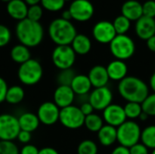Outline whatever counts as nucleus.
<instances>
[{
    "mask_svg": "<svg viewBox=\"0 0 155 154\" xmlns=\"http://www.w3.org/2000/svg\"><path fill=\"white\" fill-rule=\"evenodd\" d=\"M120 95L127 103H141L149 95V87L147 84L135 76H126L118 84Z\"/></svg>",
    "mask_w": 155,
    "mask_h": 154,
    "instance_id": "nucleus-1",
    "label": "nucleus"
},
{
    "mask_svg": "<svg viewBox=\"0 0 155 154\" xmlns=\"http://www.w3.org/2000/svg\"><path fill=\"white\" fill-rule=\"evenodd\" d=\"M15 34L21 44H24L28 48L35 47L43 41L44 28L40 22H35L25 18L17 23Z\"/></svg>",
    "mask_w": 155,
    "mask_h": 154,
    "instance_id": "nucleus-2",
    "label": "nucleus"
},
{
    "mask_svg": "<svg viewBox=\"0 0 155 154\" xmlns=\"http://www.w3.org/2000/svg\"><path fill=\"white\" fill-rule=\"evenodd\" d=\"M48 34L56 45H71L77 32L71 21L60 17L51 22L48 27Z\"/></svg>",
    "mask_w": 155,
    "mask_h": 154,
    "instance_id": "nucleus-3",
    "label": "nucleus"
},
{
    "mask_svg": "<svg viewBox=\"0 0 155 154\" xmlns=\"http://www.w3.org/2000/svg\"><path fill=\"white\" fill-rule=\"evenodd\" d=\"M142 131L139 124L132 120L124 122L117 128V142L121 146L131 148L141 140Z\"/></svg>",
    "mask_w": 155,
    "mask_h": 154,
    "instance_id": "nucleus-4",
    "label": "nucleus"
},
{
    "mask_svg": "<svg viewBox=\"0 0 155 154\" xmlns=\"http://www.w3.org/2000/svg\"><path fill=\"white\" fill-rule=\"evenodd\" d=\"M19 81L25 85H35L43 77V67L39 61L30 59L20 64L17 72Z\"/></svg>",
    "mask_w": 155,
    "mask_h": 154,
    "instance_id": "nucleus-5",
    "label": "nucleus"
},
{
    "mask_svg": "<svg viewBox=\"0 0 155 154\" xmlns=\"http://www.w3.org/2000/svg\"><path fill=\"white\" fill-rule=\"evenodd\" d=\"M109 44L112 54L117 60L125 61L135 53V44L127 34H117Z\"/></svg>",
    "mask_w": 155,
    "mask_h": 154,
    "instance_id": "nucleus-6",
    "label": "nucleus"
},
{
    "mask_svg": "<svg viewBox=\"0 0 155 154\" xmlns=\"http://www.w3.org/2000/svg\"><path fill=\"white\" fill-rule=\"evenodd\" d=\"M85 116L79 107L70 105L60 110L59 122L63 126L67 129L75 130L84 125Z\"/></svg>",
    "mask_w": 155,
    "mask_h": 154,
    "instance_id": "nucleus-7",
    "label": "nucleus"
},
{
    "mask_svg": "<svg viewBox=\"0 0 155 154\" xmlns=\"http://www.w3.org/2000/svg\"><path fill=\"white\" fill-rule=\"evenodd\" d=\"M76 54L71 45H56L52 54V61L58 69H71L75 62Z\"/></svg>",
    "mask_w": 155,
    "mask_h": 154,
    "instance_id": "nucleus-8",
    "label": "nucleus"
},
{
    "mask_svg": "<svg viewBox=\"0 0 155 154\" xmlns=\"http://www.w3.org/2000/svg\"><path fill=\"white\" fill-rule=\"evenodd\" d=\"M20 131L18 118L9 113L0 114V141L13 142Z\"/></svg>",
    "mask_w": 155,
    "mask_h": 154,
    "instance_id": "nucleus-9",
    "label": "nucleus"
},
{
    "mask_svg": "<svg viewBox=\"0 0 155 154\" xmlns=\"http://www.w3.org/2000/svg\"><path fill=\"white\" fill-rule=\"evenodd\" d=\"M68 10L72 15V18L78 22L90 20L94 13V7L89 0H74Z\"/></svg>",
    "mask_w": 155,
    "mask_h": 154,
    "instance_id": "nucleus-10",
    "label": "nucleus"
},
{
    "mask_svg": "<svg viewBox=\"0 0 155 154\" xmlns=\"http://www.w3.org/2000/svg\"><path fill=\"white\" fill-rule=\"evenodd\" d=\"M114 95L111 89L107 86L94 88L89 94V103L94 110L104 111L113 103Z\"/></svg>",
    "mask_w": 155,
    "mask_h": 154,
    "instance_id": "nucleus-11",
    "label": "nucleus"
},
{
    "mask_svg": "<svg viewBox=\"0 0 155 154\" xmlns=\"http://www.w3.org/2000/svg\"><path fill=\"white\" fill-rule=\"evenodd\" d=\"M116 35L113 22L102 20L93 27V36L100 44H110Z\"/></svg>",
    "mask_w": 155,
    "mask_h": 154,
    "instance_id": "nucleus-12",
    "label": "nucleus"
},
{
    "mask_svg": "<svg viewBox=\"0 0 155 154\" xmlns=\"http://www.w3.org/2000/svg\"><path fill=\"white\" fill-rule=\"evenodd\" d=\"M60 110L54 102H45L39 106L36 115L40 123L50 126L59 121Z\"/></svg>",
    "mask_w": 155,
    "mask_h": 154,
    "instance_id": "nucleus-13",
    "label": "nucleus"
},
{
    "mask_svg": "<svg viewBox=\"0 0 155 154\" xmlns=\"http://www.w3.org/2000/svg\"><path fill=\"white\" fill-rule=\"evenodd\" d=\"M103 119L106 124L115 128H118L127 121L124 107L115 103H112L104 110Z\"/></svg>",
    "mask_w": 155,
    "mask_h": 154,
    "instance_id": "nucleus-14",
    "label": "nucleus"
},
{
    "mask_svg": "<svg viewBox=\"0 0 155 154\" xmlns=\"http://www.w3.org/2000/svg\"><path fill=\"white\" fill-rule=\"evenodd\" d=\"M75 93L72 90L71 86L59 85L54 93V103L60 109L73 105Z\"/></svg>",
    "mask_w": 155,
    "mask_h": 154,
    "instance_id": "nucleus-15",
    "label": "nucleus"
},
{
    "mask_svg": "<svg viewBox=\"0 0 155 154\" xmlns=\"http://www.w3.org/2000/svg\"><path fill=\"white\" fill-rule=\"evenodd\" d=\"M135 33L139 38L145 41L155 35V18L143 15L135 23Z\"/></svg>",
    "mask_w": 155,
    "mask_h": 154,
    "instance_id": "nucleus-16",
    "label": "nucleus"
},
{
    "mask_svg": "<svg viewBox=\"0 0 155 154\" xmlns=\"http://www.w3.org/2000/svg\"><path fill=\"white\" fill-rule=\"evenodd\" d=\"M92 86L94 88H101L107 86V84L110 80L106 67L101 64H97L93 66L88 74H87Z\"/></svg>",
    "mask_w": 155,
    "mask_h": 154,
    "instance_id": "nucleus-17",
    "label": "nucleus"
},
{
    "mask_svg": "<svg viewBox=\"0 0 155 154\" xmlns=\"http://www.w3.org/2000/svg\"><path fill=\"white\" fill-rule=\"evenodd\" d=\"M106 70L109 75V78L113 81L121 82L127 76L128 67L124 61L122 60H114L106 66Z\"/></svg>",
    "mask_w": 155,
    "mask_h": 154,
    "instance_id": "nucleus-18",
    "label": "nucleus"
},
{
    "mask_svg": "<svg viewBox=\"0 0 155 154\" xmlns=\"http://www.w3.org/2000/svg\"><path fill=\"white\" fill-rule=\"evenodd\" d=\"M122 15L127 17L131 22L137 21L143 15V4L137 0H127L122 5Z\"/></svg>",
    "mask_w": 155,
    "mask_h": 154,
    "instance_id": "nucleus-19",
    "label": "nucleus"
},
{
    "mask_svg": "<svg viewBox=\"0 0 155 154\" xmlns=\"http://www.w3.org/2000/svg\"><path fill=\"white\" fill-rule=\"evenodd\" d=\"M6 11L12 18L19 22L26 18L28 5L24 0H12L7 3Z\"/></svg>",
    "mask_w": 155,
    "mask_h": 154,
    "instance_id": "nucleus-20",
    "label": "nucleus"
},
{
    "mask_svg": "<svg viewBox=\"0 0 155 154\" xmlns=\"http://www.w3.org/2000/svg\"><path fill=\"white\" fill-rule=\"evenodd\" d=\"M70 86L75 95L78 96L88 95L93 87L88 76L84 74H76Z\"/></svg>",
    "mask_w": 155,
    "mask_h": 154,
    "instance_id": "nucleus-21",
    "label": "nucleus"
},
{
    "mask_svg": "<svg viewBox=\"0 0 155 154\" xmlns=\"http://www.w3.org/2000/svg\"><path fill=\"white\" fill-rule=\"evenodd\" d=\"M97 135L99 143L104 147H109L117 142V128L104 124L97 133Z\"/></svg>",
    "mask_w": 155,
    "mask_h": 154,
    "instance_id": "nucleus-22",
    "label": "nucleus"
},
{
    "mask_svg": "<svg viewBox=\"0 0 155 154\" xmlns=\"http://www.w3.org/2000/svg\"><path fill=\"white\" fill-rule=\"evenodd\" d=\"M18 123L21 131L33 133L39 127L40 121L36 114L33 113H24L18 117Z\"/></svg>",
    "mask_w": 155,
    "mask_h": 154,
    "instance_id": "nucleus-23",
    "label": "nucleus"
},
{
    "mask_svg": "<svg viewBox=\"0 0 155 154\" xmlns=\"http://www.w3.org/2000/svg\"><path fill=\"white\" fill-rule=\"evenodd\" d=\"M71 46L76 54L84 55L87 54L92 48V42L90 38L83 34H77L73 40Z\"/></svg>",
    "mask_w": 155,
    "mask_h": 154,
    "instance_id": "nucleus-24",
    "label": "nucleus"
},
{
    "mask_svg": "<svg viewBox=\"0 0 155 154\" xmlns=\"http://www.w3.org/2000/svg\"><path fill=\"white\" fill-rule=\"evenodd\" d=\"M10 56L14 62L22 64L31 59V53L27 46L19 44L11 49Z\"/></svg>",
    "mask_w": 155,
    "mask_h": 154,
    "instance_id": "nucleus-25",
    "label": "nucleus"
},
{
    "mask_svg": "<svg viewBox=\"0 0 155 154\" xmlns=\"http://www.w3.org/2000/svg\"><path fill=\"white\" fill-rule=\"evenodd\" d=\"M25 98V91L19 85L8 87L5 96V102L9 104H18Z\"/></svg>",
    "mask_w": 155,
    "mask_h": 154,
    "instance_id": "nucleus-26",
    "label": "nucleus"
},
{
    "mask_svg": "<svg viewBox=\"0 0 155 154\" xmlns=\"http://www.w3.org/2000/svg\"><path fill=\"white\" fill-rule=\"evenodd\" d=\"M104 119L95 113H92L90 115L85 116L84 119V126L87 130L92 133H98L102 127L104 126Z\"/></svg>",
    "mask_w": 155,
    "mask_h": 154,
    "instance_id": "nucleus-27",
    "label": "nucleus"
},
{
    "mask_svg": "<svg viewBox=\"0 0 155 154\" xmlns=\"http://www.w3.org/2000/svg\"><path fill=\"white\" fill-rule=\"evenodd\" d=\"M141 141L148 149H155V125H150L142 131Z\"/></svg>",
    "mask_w": 155,
    "mask_h": 154,
    "instance_id": "nucleus-28",
    "label": "nucleus"
},
{
    "mask_svg": "<svg viewBox=\"0 0 155 154\" xmlns=\"http://www.w3.org/2000/svg\"><path fill=\"white\" fill-rule=\"evenodd\" d=\"M113 25L117 34H126L131 27V21L124 15H120L115 17Z\"/></svg>",
    "mask_w": 155,
    "mask_h": 154,
    "instance_id": "nucleus-29",
    "label": "nucleus"
},
{
    "mask_svg": "<svg viewBox=\"0 0 155 154\" xmlns=\"http://www.w3.org/2000/svg\"><path fill=\"white\" fill-rule=\"evenodd\" d=\"M124 109L126 118L132 121L139 118L141 113H143L142 104L138 103H127L124 105Z\"/></svg>",
    "mask_w": 155,
    "mask_h": 154,
    "instance_id": "nucleus-30",
    "label": "nucleus"
},
{
    "mask_svg": "<svg viewBox=\"0 0 155 154\" xmlns=\"http://www.w3.org/2000/svg\"><path fill=\"white\" fill-rule=\"evenodd\" d=\"M78 154H97L98 147L94 141L84 140L80 143L77 148Z\"/></svg>",
    "mask_w": 155,
    "mask_h": 154,
    "instance_id": "nucleus-31",
    "label": "nucleus"
},
{
    "mask_svg": "<svg viewBox=\"0 0 155 154\" xmlns=\"http://www.w3.org/2000/svg\"><path fill=\"white\" fill-rule=\"evenodd\" d=\"M76 74L73 71V69H66V70H62L60 74L57 76V81L59 85H67L70 86L74 76Z\"/></svg>",
    "mask_w": 155,
    "mask_h": 154,
    "instance_id": "nucleus-32",
    "label": "nucleus"
},
{
    "mask_svg": "<svg viewBox=\"0 0 155 154\" xmlns=\"http://www.w3.org/2000/svg\"><path fill=\"white\" fill-rule=\"evenodd\" d=\"M143 112L150 116H155V93L149 94L142 103Z\"/></svg>",
    "mask_w": 155,
    "mask_h": 154,
    "instance_id": "nucleus-33",
    "label": "nucleus"
},
{
    "mask_svg": "<svg viewBox=\"0 0 155 154\" xmlns=\"http://www.w3.org/2000/svg\"><path fill=\"white\" fill-rule=\"evenodd\" d=\"M64 0H41L42 7L51 12H56L61 10L64 7Z\"/></svg>",
    "mask_w": 155,
    "mask_h": 154,
    "instance_id": "nucleus-34",
    "label": "nucleus"
},
{
    "mask_svg": "<svg viewBox=\"0 0 155 154\" xmlns=\"http://www.w3.org/2000/svg\"><path fill=\"white\" fill-rule=\"evenodd\" d=\"M43 16V7L40 5H30L28 6V11H27V16L26 18L35 21V22H39L40 19Z\"/></svg>",
    "mask_w": 155,
    "mask_h": 154,
    "instance_id": "nucleus-35",
    "label": "nucleus"
},
{
    "mask_svg": "<svg viewBox=\"0 0 155 154\" xmlns=\"http://www.w3.org/2000/svg\"><path fill=\"white\" fill-rule=\"evenodd\" d=\"M0 154H20V151L14 142L0 141Z\"/></svg>",
    "mask_w": 155,
    "mask_h": 154,
    "instance_id": "nucleus-36",
    "label": "nucleus"
},
{
    "mask_svg": "<svg viewBox=\"0 0 155 154\" xmlns=\"http://www.w3.org/2000/svg\"><path fill=\"white\" fill-rule=\"evenodd\" d=\"M11 40V32L4 25H0V47L5 46Z\"/></svg>",
    "mask_w": 155,
    "mask_h": 154,
    "instance_id": "nucleus-37",
    "label": "nucleus"
},
{
    "mask_svg": "<svg viewBox=\"0 0 155 154\" xmlns=\"http://www.w3.org/2000/svg\"><path fill=\"white\" fill-rule=\"evenodd\" d=\"M143 15L144 16L155 18L154 0H147L143 4Z\"/></svg>",
    "mask_w": 155,
    "mask_h": 154,
    "instance_id": "nucleus-38",
    "label": "nucleus"
},
{
    "mask_svg": "<svg viewBox=\"0 0 155 154\" xmlns=\"http://www.w3.org/2000/svg\"><path fill=\"white\" fill-rule=\"evenodd\" d=\"M130 154H149V149L143 143H136L135 145L129 148Z\"/></svg>",
    "mask_w": 155,
    "mask_h": 154,
    "instance_id": "nucleus-39",
    "label": "nucleus"
},
{
    "mask_svg": "<svg viewBox=\"0 0 155 154\" xmlns=\"http://www.w3.org/2000/svg\"><path fill=\"white\" fill-rule=\"evenodd\" d=\"M31 138H32V133H28V132H25V131H20L16 139L21 143L28 144V143L31 141Z\"/></svg>",
    "mask_w": 155,
    "mask_h": 154,
    "instance_id": "nucleus-40",
    "label": "nucleus"
},
{
    "mask_svg": "<svg viewBox=\"0 0 155 154\" xmlns=\"http://www.w3.org/2000/svg\"><path fill=\"white\" fill-rule=\"evenodd\" d=\"M8 89V85L5 79L0 77V103L5 101V96H6V92Z\"/></svg>",
    "mask_w": 155,
    "mask_h": 154,
    "instance_id": "nucleus-41",
    "label": "nucleus"
},
{
    "mask_svg": "<svg viewBox=\"0 0 155 154\" xmlns=\"http://www.w3.org/2000/svg\"><path fill=\"white\" fill-rule=\"evenodd\" d=\"M79 108H80V110L82 111V113H84V116H87V115H90V114L94 113V111L93 105L89 103V101L82 103V104H81V106Z\"/></svg>",
    "mask_w": 155,
    "mask_h": 154,
    "instance_id": "nucleus-42",
    "label": "nucleus"
},
{
    "mask_svg": "<svg viewBox=\"0 0 155 154\" xmlns=\"http://www.w3.org/2000/svg\"><path fill=\"white\" fill-rule=\"evenodd\" d=\"M39 150L33 144H25L20 151V154H38Z\"/></svg>",
    "mask_w": 155,
    "mask_h": 154,
    "instance_id": "nucleus-43",
    "label": "nucleus"
},
{
    "mask_svg": "<svg viewBox=\"0 0 155 154\" xmlns=\"http://www.w3.org/2000/svg\"><path fill=\"white\" fill-rule=\"evenodd\" d=\"M111 154H130V150L129 148L124 147V146H117L114 148Z\"/></svg>",
    "mask_w": 155,
    "mask_h": 154,
    "instance_id": "nucleus-44",
    "label": "nucleus"
},
{
    "mask_svg": "<svg viewBox=\"0 0 155 154\" xmlns=\"http://www.w3.org/2000/svg\"><path fill=\"white\" fill-rule=\"evenodd\" d=\"M38 154H59V152L52 147H45V148L39 150Z\"/></svg>",
    "mask_w": 155,
    "mask_h": 154,
    "instance_id": "nucleus-45",
    "label": "nucleus"
},
{
    "mask_svg": "<svg viewBox=\"0 0 155 154\" xmlns=\"http://www.w3.org/2000/svg\"><path fill=\"white\" fill-rule=\"evenodd\" d=\"M146 44H147V47L150 51L155 53V35L152 36L151 38H149L146 41Z\"/></svg>",
    "mask_w": 155,
    "mask_h": 154,
    "instance_id": "nucleus-46",
    "label": "nucleus"
},
{
    "mask_svg": "<svg viewBox=\"0 0 155 154\" xmlns=\"http://www.w3.org/2000/svg\"><path fill=\"white\" fill-rule=\"evenodd\" d=\"M62 18L63 19H65V20H68V21H71L72 18V15L70 13L69 10H64L63 13H62Z\"/></svg>",
    "mask_w": 155,
    "mask_h": 154,
    "instance_id": "nucleus-47",
    "label": "nucleus"
},
{
    "mask_svg": "<svg viewBox=\"0 0 155 154\" xmlns=\"http://www.w3.org/2000/svg\"><path fill=\"white\" fill-rule=\"evenodd\" d=\"M150 87L152 88V90L155 93V72L152 74V76L150 78Z\"/></svg>",
    "mask_w": 155,
    "mask_h": 154,
    "instance_id": "nucleus-48",
    "label": "nucleus"
},
{
    "mask_svg": "<svg viewBox=\"0 0 155 154\" xmlns=\"http://www.w3.org/2000/svg\"><path fill=\"white\" fill-rule=\"evenodd\" d=\"M27 5H38L39 3H41V0H24Z\"/></svg>",
    "mask_w": 155,
    "mask_h": 154,
    "instance_id": "nucleus-49",
    "label": "nucleus"
},
{
    "mask_svg": "<svg viewBox=\"0 0 155 154\" xmlns=\"http://www.w3.org/2000/svg\"><path fill=\"white\" fill-rule=\"evenodd\" d=\"M148 118H149V115L148 114H146L145 113H141V115H140V117H139V119L141 120V121H143V122H144V121H146V120H148Z\"/></svg>",
    "mask_w": 155,
    "mask_h": 154,
    "instance_id": "nucleus-50",
    "label": "nucleus"
},
{
    "mask_svg": "<svg viewBox=\"0 0 155 154\" xmlns=\"http://www.w3.org/2000/svg\"><path fill=\"white\" fill-rule=\"evenodd\" d=\"M1 1H3V2H6V3H8V2H10V1H12V0H1Z\"/></svg>",
    "mask_w": 155,
    "mask_h": 154,
    "instance_id": "nucleus-51",
    "label": "nucleus"
},
{
    "mask_svg": "<svg viewBox=\"0 0 155 154\" xmlns=\"http://www.w3.org/2000/svg\"><path fill=\"white\" fill-rule=\"evenodd\" d=\"M152 154H155V149L154 150H153V152H152Z\"/></svg>",
    "mask_w": 155,
    "mask_h": 154,
    "instance_id": "nucleus-52",
    "label": "nucleus"
},
{
    "mask_svg": "<svg viewBox=\"0 0 155 154\" xmlns=\"http://www.w3.org/2000/svg\"><path fill=\"white\" fill-rule=\"evenodd\" d=\"M64 1H65V2H66V1H70V0H64Z\"/></svg>",
    "mask_w": 155,
    "mask_h": 154,
    "instance_id": "nucleus-53",
    "label": "nucleus"
}]
</instances>
